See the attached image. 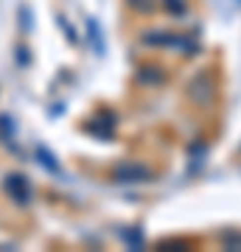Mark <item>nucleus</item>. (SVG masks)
I'll list each match as a JSON object with an SVG mask.
<instances>
[]
</instances>
